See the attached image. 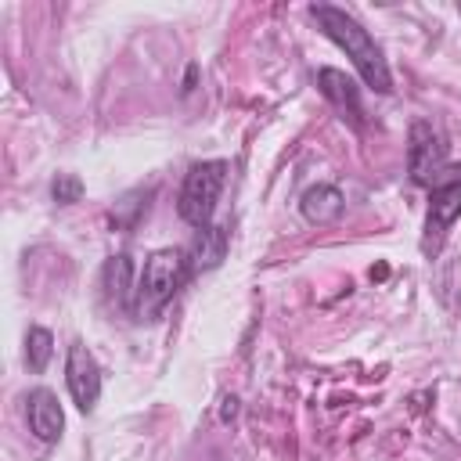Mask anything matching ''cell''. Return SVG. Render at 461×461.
Wrapping results in <instances>:
<instances>
[{
    "label": "cell",
    "mask_w": 461,
    "mask_h": 461,
    "mask_svg": "<svg viewBox=\"0 0 461 461\" xmlns=\"http://www.w3.org/2000/svg\"><path fill=\"white\" fill-rule=\"evenodd\" d=\"M310 14H313V22L321 25V32L349 54V61L357 65L360 79H364L375 94H389V90H393V76H389V61H385V54H382V47L375 43V36H371L349 11L335 7V4H313Z\"/></svg>",
    "instance_id": "6da1fadb"
},
{
    "label": "cell",
    "mask_w": 461,
    "mask_h": 461,
    "mask_svg": "<svg viewBox=\"0 0 461 461\" xmlns=\"http://www.w3.org/2000/svg\"><path fill=\"white\" fill-rule=\"evenodd\" d=\"M187 277V256L180 249H155L144 259V270L137 277L133 292V313L137 317H155L166 310V303L176 295V288Z\"/></svg>",
    "instance_id": "7a4b0ae2"
},
{
    "label": "cell",
    "mask_w": 461,
    "mask_h": 461,
    "mask_svg": "<svg viewBox=\"0 0 461 461\" xmlns=\"http://www.w3.org/2000/svg\"><path fill=\"white\" fill-rule=\"evenodd\" d=\"M223 184H227V162H223V158L194 162V166L184 173V184H180V194H176V212H180V220L191 223V227H198V230L209 227Z\"/></svg>",
    "instance_id": "3957f363"
},
{
    "label": "cell",
    "mask_w": 461,
    "mask_h": 461,
    "mask_svg": "<svg viewBox=\"0 0 461 461\" xmlns=\"http://www.w3.org/2000/svg\"><path fill=\"white\" fill-rule=\"evenodd\" d=\"M407 169H411V180L421 184V187H432L443 173H447V140L443 133L418 119L411 122V144H407Z\"/></svg>",
    "instance_id": "277c9868"
},
{
    "label": "cell",
    "mask_w": 461,
    "mask_h": 461,
    "mask_svg": "<svg viewBox=\"0 0 461 461\" xmlns=\"http://www.w3.org/2000/svg\"><path fill=\"white\" fill-rule=\"evenodd\" d=\"M461 216V166H447V173L429 187V216H425V241L436 249L439 238Z\"/></svg>",
    "instance_id": "5b68a950"
},
{
    "label": "cell",
    "mask_w": 461,
    "mask_h": 461,
    "mask_svg": "<svg viewBox=\"0 0 461 461\" xmlns=\"http://www.w3.org/2000/svg\"><path fill=\"white\" fill-rule=\"evenodd\" d=\"M65 382H68V393H72V403L90 414L101 400V367L94 360V353L83 346V342H72L68 346V360H65Z\"/></svg>",
    "instance_id": "8992f818"
},
{
    "label": "cell",
    "mask_w": 461,
    "mask_h": 461,
    "mask_svg": "<svg viewBox=\"0 0 461 461\" xmlns=\"http://www.w3.org/2000/svg\"><path fill=\"white\" fill-rule=\"evenodd\" d=\"M25 418H29V432L40 443H58L65 432V411L50 389H32L25 396Z\"/></svg>",
    "instance_id": "52a82bcc"
},
{
    "label": "cell",
    "mask_w": 461,
    "mask_h": 461,
    "mask_svg": "<svg viewBox=\"0 0 461 461\" xmlns=\"http://www.w3.org/2000/svg\"><path fill=\"white\" fill-rule=\"evenodd\" d=\"M317 86H321V94H324L342 115H349L353 122H360L364 104H360V86H357L353 76H346L342 68H321V72H317Z\"/></svg>",
    "instance_id": "ba28073f"
},
{
    "label": "cell",
    "mask_w": 461,
    "mask_h": 461,
    "mask_svg": "<svg viewBox=\"0 0 461 461\" xmlns=\"http://www.w3.org/2000/svg\"><path fill=\"white\" fill-rule=\"evenodd\" d=\"M184 256H187V277L220 267V259L227 256V227H216V223L202 227Z\"/></svg>",
    "instance_id": "9c48e42d"
},
{
    "label": "cell",
    "mask_w": 461,
    "mask_h": 461,
    "mask_svg": "<svg viewBox=\"0 0 461 461\" xmlns=\"http://www.w3.org/2000/svg\"><path fill=\"white\" fill-rule=\"evenodd\" d=\"M101 285H104V295H108L112 306L133 310V292H137V285H133V259H130L126 252H119V256H112V259L104 263Z\"/></svg>",
    "instance_id": "30bf717a"
},
{
    "label": "cell",
    "mask_w": 461,
    "mask_h": 461,
    "mask_svg": "<svg viewBox=\"0 0 461 461\" xmlns=\"http://www.w3.org/2000/svg\"><path fill=\"white\" fill-rule=\"evenodd\" d=\"M299 205H303V216H306L310 223H331V220L342 216L346 198H342V191H339L335 184H313V187L303 194Z\"/></svg>",
    "instance_id": "8fae6325"
},
{
    "label": "cell",
    "mask_w": 461,
    "mask_h": 461,
    "mask_svg": "<svg viewBox=\"0 0 461 461\" xmlns=\"http://www.w3.org/2000/svg\"><path fill=\"white\" fill-rule=\"evenodd\" d=\"M50 353H54V335H50L47 328L32 324L29 335H25V364H29V371L40 375V371L50 364Z\"/></svg>",
    "instance_id": "7c38bea8"
},
{
    "label": "cell",
    "mask_w": 461,
    "mask_h": 461,
    "mask_svg": "<svg viewBox=\"0 0 461 461\" xmlns=\"http://www.w3.org/2000/svg\"><path fill=\"white\" fill-rule=\"evenodd\" d=\"M50 194H54L58 205H72V202L83 198V180L76 173H58L54 184H50Z\"/></svg>",
    "instance_id": "4fadbf2b"
},
{
    "label": "cell",
    "mask_w": 461,
    "mask_h": 461,
    "mask_svg": "<svg viewBox=\"0 0 461 461\" xmlns=\"http://www.w3.org/2000/svg\"><path fill=\"white\" fill-rule=\"evenodd\" d=\"M223 403H227V407H223V421H227V418H234V411H238V400H234V396H227Z\"/></svg>",
    "instance_id": "5bb4252c"
}]
</instances>
